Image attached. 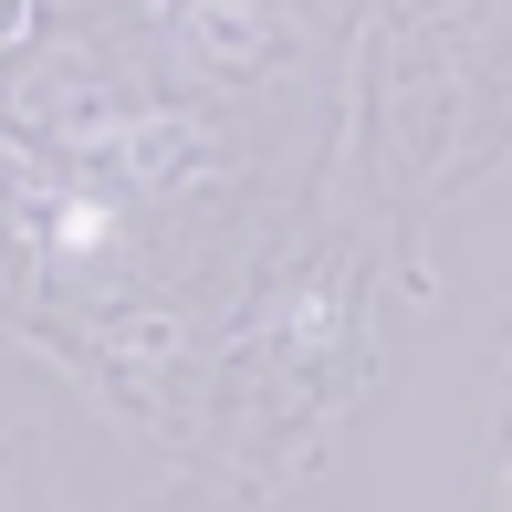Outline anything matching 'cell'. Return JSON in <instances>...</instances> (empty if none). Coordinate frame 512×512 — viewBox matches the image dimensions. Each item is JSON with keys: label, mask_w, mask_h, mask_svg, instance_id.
<instances>
[{"label": "cell", "mask_w": 512, "mask_h": 512, "mask_svg": "<svg viewBox=\"0 0 512 512\" xmlns=\"http://www.w3.org/2000/svg\"><path fill=\"white\" fill-rule=\"evenodd\" d=\"M53 241H63V251H105V241H115V220H105L95 199H74V209L53 220Z\"/></svg>", "instance_id": "6da1fadb"}]
</instances>
